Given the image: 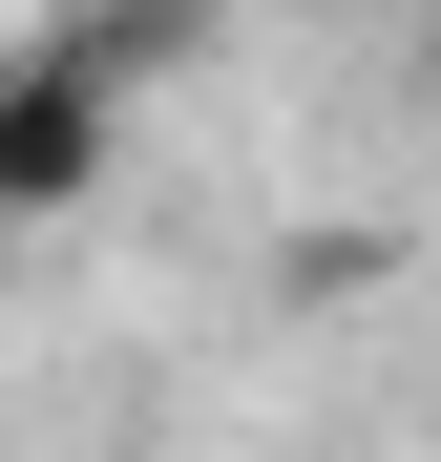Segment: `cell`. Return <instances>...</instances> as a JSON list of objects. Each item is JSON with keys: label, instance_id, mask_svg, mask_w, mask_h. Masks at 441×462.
Returning a JSON list of instances; mask_svg holds the SVG:
<instances>
[{"label": "cell", "instance_id": "6da1fadb", "mask_svg": "<svg viewBox=\"0 0 441 462\" xmlns=\"http://www.w3.org/2000/svg\"><path fill=\"white\" fill-rule=\"evenodd\" d=\"M106 147H126V85H106V63L85 42H0V231H63V210H85L106 189Z\"/></svg>", "mask_w": 441, "mask_h": 462}, {"label": "cell", "instance_id": "7a4b0ae2", "mask_svg": "<svg viewBox=\"0 0 441 462\" xmlns=\"http://www.w3.org/2000/svg\"><path fill=\"white\" fill-rule=\"evenodd\" d=\"M63 42H85L106 85H147V63H169V42H210V0H85V22H63Z\"/></svg>", "mask_w": 441, "mask_h": 462}]
</instances>
